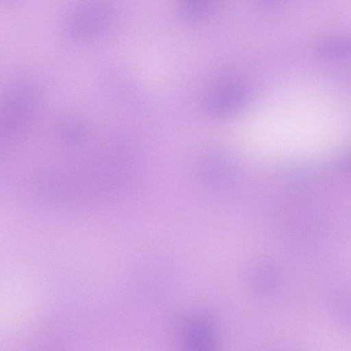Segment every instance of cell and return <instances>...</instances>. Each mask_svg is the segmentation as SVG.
Returning <instances> with one entry per match:
<instances>
[{
  "label": "cell",
  "instance_id": "obj_3",
  "mask_svg": "<svg viewBox=\"0 0 351 351\" xmlns=\"http://www.w3.org/2000/svg\"><path fill=\"white\" fill-rule=\"evenodd\" d=\"M213 0H182V6L186 16L197 20L206 16Z\"/></svg>",
  "mask_w": 351,
  "mask_h": 351
},
{
  "label": "cell",
  "instance_id": "obj_2",
  "mask_svg": "<svg viewBox=\"0 0 351 351\" xmlns=\"http://www.w3.org/2000/svg\"><path fill=\"white\" fill-rule=\"evenodd\" d=\"M242 97L243 93L239 87H224L211 97L210 108L215 112L227 113L238 106Z\"/></svg>",
  "mask_w": 351,
  "mask_h": 351
},
{
  "label": "cell",
  "instance_id": "obj_1",
  "mask_svg": "<svg viewBox=\"0 0 351 351\" xmlns=\"http://www.w3.org/2000/svg\"><path fill=\"white\" fill-rule=\"evenodd\" d=\"M120 16L117 0H79L66 13L62 34L75 44L97 42L113 32Z\"/></svg>",
  "mask_w": 351,
  "mask_h": 351
}]
</instances>
